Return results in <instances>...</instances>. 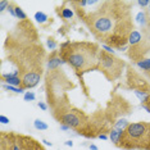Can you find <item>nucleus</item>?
Returning a JSON list of instances; mask_svg holds the SVG:
<instances>
[{"label": "nucleus", "instance_id": "11", "mask_svg": "<svg viewBox=\"0 0 150 150\" xmlns=\"http://www.w3.org/2000/svg\"><path fill=\"white\" fill-rule=\"evenodd\" d=\"M33 126H35L36 129H40V131H45V129H47V125L45 122H42L41 119H36V121L33 122Z\"/></svg>", "mask_w": 150, "mask_h": 150}, {"label": "nucleus", "instance_id": "30", "mask_svg": "<svg viewBox=\"0 0 150 150\" xmlns=\"http://www.w3.org/2000/svg\"><path fill=\"white\" fill-rule=\"evenodd\" d=\"M149 9H150V3H149Z\"/></svg>", "mask_w": 150, "mask_h": 150}, {"label": "nucleus", "instance_id": "26", "mask_svg": "<svg viewBox=\"0 0 150 150\" xmlns=\"http://www.w3.org/2000/svg\"><path fill=\"white\" fill-rule=\"evenodd\" d=\"M66 145H67V146H71V148H72V146H73V142H72V141H67V142H66Z\"/></svg>", "mask_w": 150, "mask_h": 150}, {"label": "nucleus", "instance_id": "27", "mask_svg": "<svg viewBox=\"0 0 150 150\" xmlns=\"http://www.w3.org/2000/svg\"><path fill=\"white\" fill-rule=\"evenodd\" d=\"M90 150H98V146H95V145H90Z\"/></svg>", "mask_w": 150, "mask_h": 150}, {"label": "nucleus", "instance_id": "2", "mask_svg": "<svg viewBox=\"0 0 150 150\" xmlns=\"http://www.w3.org/2000/svg\"><path fill=\"white\" fill-rule=\"evenodd\" d=\"M99 45L95 42H71L67 41L60 45L59 55L64 63L69 64L78 74L96 69L99 67Z\"/></svg>", "mask_w": 150, "mask_h": 150}, {"label": "nucleus", "instance_id": "6", "mask_svg": "<svg viewBox=\"0 0 150 150\" xmlns=\"http://www.w3.org/2000/svg\"><path fill=\"white\" fill-rule=\"evenodd\" d=\"M17 142L21 150H45L36 140L27 136H17Z\"/></svg>", "mask_w": 150, "mask_h": 150}, {"label": "nucleus", "instance_id": "17", "mask_svg": "<svg viewBox=\"0 0 150 150\" xmlns=\"http://www.w3.org/2000/svg\"><path fill=\"white\" fill-rule=\"evenodd\" d=\"M6 90H9V91H13V93H17V94H21L25 91V88L23 87H16V86H11V85H8V86H5Z\"/></svg>", "mask_w": 150, "mask_h": 150}, {"label": "nucleus", "instance_id": "25", "mask_svg": "<svg viewBox=\"0 0 150 150\" xmlns=\"http://www.w3.org/2000/svg\"><path fill=\"white\" fill-rule=\"evenodd\" d=\"M99 139H101V140H107V139H108V136H107V135H104V134H100V135H99Z\"/></svg>", "mask_w": 150, "mask_h": 150}, {"label": "nucleus", "instance_id": "21", "mask_svg": "<svg viewBox=\"0 0 150 150\" xmlns=\"http://www.w3.org/2000/svg\"><path fill=\"white\" fill-rule=\"evenodd\" d=\"M103 47H104V50H105V52H107V53L112 54V55H113V54H114V50L112 49L110 46H108V45H103Z\"/></svg>", "mask_w": 150, "mask_h": 150}, {"label": "nucleus", "instance_id": "7", "mask_svg": "<svg viewBox=\"0 0 150 150\" xmlns=\"http://www.w3.org/2000/svg\"><path fill=\"white\" fill-rule=\"evenodd\" d=\"M17 144V136L11 132H1L0 135V150H13Z\"/></svg>", "mask_w": 150, "mask_h": 150}, {"label": "nucleus", "instance_id": "9", "mask_svg": "<svg viewBox=\"0 0 150 150\" xmlns=\"http://www.w3.org/2000/svg\"><path fill=\"white\" fill-rule=\"evenodd\" d=\"M1 80L3 81H5L8 85H11V86H21L22 87V80H21V77H11L9 74H5V73H3L1 74Z\"/></svg>", "mask_w": 150, "mask_h": 150}, {"label": "nucleus", "instance_id": "10", "mask_svg": "<svg viewBox=\"0 0 150 150\" xmlns=\"http://www.w3.org/2000/svg\"><path fill=\"white\" fill-rule=\"evenodd\" d=\"M122 132H123V131H119V129H117V128H113L110 131L109 137H110L112 142H114L115 146L119 145V141H121V137H122Z\"/></svg>", "mask_w": 150, "mask_h": 150}, {"label": "nucleus", "instance_id": "23", "mask_svg": "<svg viewBox=\"0 0 150 150\" xmlns=\"http://www.w3.org/2000/svg\"><path fill=\"white\" fill-rule=\"evenodd\" d=\"M149 3H150V1H148V0H144V1H142V0H140V1H137V4H139L140 6H148Z\"/></svg>", "mask_w": 150, "mask_h": 150}, {"label": "nucleus", "instance_id": "1", "mask_svg": "<svg viewBox=\"0 0 150 150\" xmlns=\"http://www.w3.org/2000/svg\"><path fill=\"white\" fill-rule=\"evenodd\" d=\"M90 32L104 45L122 49L134 31L131 8L126 1H103L98 9L82 14Z\"/></svg>", "mask_w": 150, "mask_h": 150}, {"label": "nucleus", "instance_id": "24", "mask_svg": "<svg viewBox=\"0 0 150 150\" xmlns=\"http://www.w3.org/2000/svg\"><path fill=\"white\" fill-rule=\"evenodd\" d=\"M37 105H39V108H41L42 110H46V109H47V105H46V104H44V103H41V101H40V103L37 104Z\"/></svg>", "mask_w": 150, "mask_h": 150}, {"label": "nucleus", "instance_id": "29", "mask_svg": "<svg viewBox=\"0 0 150 150\" xmlns=\"http://www.w3.org/2000/svg\"><path fill=\"white\" fill-rule=\"evenodd\" d=\"M42 142H45V144L46 145H50V146H52V142H49V141H46V140H44V141Z\"/></svg>", "mask_w": 150, "mask_h": 150}, {"label": "nucleus", "instance_id": "16", "mask_svg": "<svg viewBox=\"0 0 150 150\" xmlns=\"http://www.w3.org/2000/svg\"><path fill=\"white\" fill-rule=\"evenodd\" d=\"M141 107L144 108L146 112H149V113H150V94H148V96H146L144 100L141 101Z\"/></svg>", "mask_w": 150, "mask_h": 150}, {"label": "nucleus", "instance_id": "4", "mask_svg": "<svg viewBox=\"0 0 150 150\" xmlns=\"http://www.w3.org/2000/svg\"><path fill=\"white\" fill-rule=\"evenodd\" d=\"M125 62L119 58L107 53L105 50H100L99 53V67L98 71L107 77L108 81H115L121 77L122 71L125 68Z\"/></svg>", "mask_w": 150, "mask_h": 150}, {"label": "nucleus", "instance_id": "19", "mask_svg": "<svg viewBox=\"0 0 150 150\" xmlns=\"http://www.w3.org/2000/svg\"><path fill=\"white\" fill-rule=\"evenodd\" d=\"M47 47H49V49H52V50H55V47H57V42L54 41L53 39H49L47 40Z\"/></svg>", "mask_w": 150, "mask_h": 150}, {"label": "nucleus", "instance_id": "18", "mask_svg": "<svg viewBox=\"0 0 150 150\" xmlns=\"http://www.w3.org/2000/svg\"><path fill=\"white\" fill-rule=\"evenodd\" d=\"M35 100V94L32 91H27L25 94V101H33Z\"/></svg>", "mask_w": 150, "mask_h": 150}, {"label": "nucleus", "instance_id": "14", "mask_svg": "<svg viewBox=\"0 0 150 150\" xmlns=\"http://www.w3.org/2000/svg\"><path fill=\"white\" fill-rule=\"evenodd\" d=\"M137 66L140 68H142L144 71H150V59H142L137 62Z\"/></svg>", "mask_w": 150, "mask_h": 150}, {"label": "nucleus", "instance_id": "15", "mask_svg": "<svg viewBox=\"0 0 150 150\" xmlns=\"http://www.w3.org/2000/svg\"><path fill=\"white\" fill-rule=\"evenodd\" d=\"M14 11H16V17H18L21 21H26L27 19V16H26V13L22 11L19 6H14Z\"/></svg>", "mask_w": 150, "mask_h": 150}, {"label": "nucleus", "instance_id": "22", "mask_svg": "<svg viewBox=\"0 0 150 150\" xmlns=\"http://www.w3.org/2000/svg\"><path fill=\"white\" fill-rule=\"evenodd\" d=\"M0 122H1L3 125H6V123H9V119L5 117V115H0Z\"/></svg>", "mask_w": 150, "mask_h": 150}, {"label": "nucleus", "instance_id": "12", "mask_svg": "<svg viewBox=\"0 0 150 150\" xmlns=\"http://www.w3.org/2000/svg\"><path fill=\"white\" fill-rule=\"evenodd\" d=\"M60 17L64 19H69V18H72L73 17V12L71 11V9H68V8H63L62 11H60Z\"/></svg>", "mask_w": 150, "mask_h": 150}, {"label": "nucleus", "instance_id": "13", "mask_svg": "<svg viewBox=\"0 0 150 150\" xmlns=\"http://www.w3.org/2000/svg\"><path fill=\"white\" fill-rule=\"evenodd\" d=\"M35 19L37 22H40V23H44V22L47 21V16L45 14V13H42V12H36L35 13Z\"/></svg>", "mask_w": 150, "mask_h": 150}, {"label": "nucleus", "instance_id": "28", "mask_svg": "<svg viewBox=\"0 0 150 150\" xmlns=\"http://www.w3.org/2000/svg\"><path fill=\"white\" fill-rule=\"evenodd\" d=\"M13 150H21V148H19V145H18V142L16 144V146H14V149H13Z\"/></svg>", "mask_w": 150, "mask_h": 150}, {"label": "nucleus", "instance_id": "5", "mask_svg": "<svg viewBox=\"0 0 150 150\" xmlns=\"http://www.w3.org/2000/svg\"><path fill=\"white\" fill-rule=\"evenodd\" d=\"M129 86L134 88L135 91H141V93H150V86L145 82V80H142L141 77L139 76L137 73H135L134 71L132 72H128V78H127Z\"/></svg>", "mask_w": 150, "mask_h": 150}, {"label": "nucleus", "instance_id": "8", "mask_svg": "<svg viewBox=\"0 0 150 150\" xmlns=\"http://www.w3.org/2000/svg\"><path fill=\"white\" fill-rule=\"evenodd\" d=\"M64 60L60 58L59 55V52L58 50H54V52L50 54L49 57V62H47V67H49L50 71H55L58 67L60 66V64H63Z\"/></svg>", "mask_w": 150, "mask_h": 150}, {"label": "nucleus", "instance_id": "3", "mask_svg": "<svg viewBox=\"0 0 150 150\" xmlns=\"http://www.w3.org/2000/svg\"><path fill=\"white\" fill-rule=\"evenodd\" d=\"M118 148L125 150H150V122H135L122 132Z\"/></svg>", "mask_w": 150, "mask_h": 150}, {"label": "nucleus", "instance_id": "20", "mask_svg": "<svg viewBox=\"0 0 150 150\" xmlns=\"http://www.w3.org/2000/svg\"><path fill=\"white\" fill-rule=\"evenodd\" d=\"M6 6H9V3L8 1H4V0H0V12H4L6 9Z\"/></svg>", "mask_w": 150, "mask_h": 150}]
</instances>
